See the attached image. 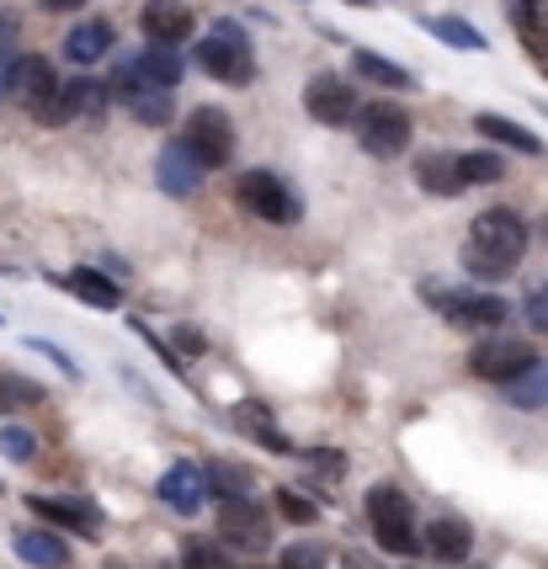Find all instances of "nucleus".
I'll use <instances>...</instances> for the list:
<instances>
[{"label":"nucleus","mask_w":548,"mask_h":569,"mask_svg":"<svg viewBox=\"0 0 548 569\" xmlns=\"http://www.w3.org/2000/svg\"><path fill=\"white\" fill-rule=\"evenodd\" d=\"M527 246H532V229L517 208H485L474 213L469 240H464V267L474 282H500L522 267Z\"/></svg>","instance_id":"1"},{"label":"nucleus","mask_w":548,"mask_h":569,"mask_svg":"<svg viewBox=\"0 0 548 569\" xmlns=\"http://www.w3.org/2000/svg\"><path fill=\"white\" fill-rule=\"evenodd\" d=\"M192 64H198L208 80H219V86H250V80H256L250 32L240 22H213V32L192 49Z\"/></svg>","instance_id":"2"},{"label":"nucleus","mask_w":548,"mask_h":569,"mask_svg":"<svg viewBox=\"0 0 548 569\" xmlns=\"http://www.w3.org/2000/svg\"><path fill=\"white\" fill-rule=\"evenodd\" d=\"M362 511H368V527H373V538L383 553H395V559H410V553H421V532H416V506L410 496L399 490V485H373L368 500H362Z\"/></svg>","instance_id":"3"},{"label":"nucleus","mask_w":548,"mask_h":569,"mask_svg":"<svg viewBox=\"0 0 548 569\" xmlns=\"http://www.w3.org/2000/svg\"><path fill=\"white\" fill-rule=\"evenodd\" d=\"M59 91H64V80L53 74V64L43 53H11V70H6V97L27 107L38 123H64V112H59Z\"/></svg>","instance_id":"4"},{"label":"nucleus","mask_w":548,"mask_h":569,"mask_svg":"<svg viewBox=\"0 0 548 569\" xmlns=\"http://www.w3.org/2000/svg\"><path fill=\"white\" fill-rule=\"evenodd\" d=\"M235 202L246 208L250 219L277 223V229H293V223L303 219V198L293 192V181L267 171V166H256V171H246L235 181Z\"/></svg>","instance_id":"5"},{"label":"nucleus","mask_w":548,"mask_h":569,"mask_svg":"<svg viewBox=\"0 0 548 569\" xmlns=\"http://www.w3.org/2000/svg\"><path fill=\"white\" fill-rule=\"evenodd\" d=\"M426 298L458 330H500L506 315H511V303L500 293H485V288H437V282H426Z\"/></svg>","instance_id":"6"},{"label":"nucleus","mask_w":548,"mask_h":569,"mask_svg":"<svg viewBox=\"0 0 548 569\" xmlns=\"http://www.w3.org/2000/svg\"><path fill=\"white\" fill-rule=\"evenodd\" d=\"M351 123H357L362 154H373V160H399V154L410 149V133H416L410 112H405L399 101H368V107H357Z\"/></svg>","instance_id":"7"},{"label":"nucleus","mask_w":548,"mask_h":569,"mask_svg":"<svg viewBox=\"0 0 548 569\" xmlns=\"http://www.w3.org/2000/svg\"><path fill=\"white\" fill-rule=\"evenodd\" d=\"M181 139L198 154L202 171H225L229 160H235V118H229L225 107H192Z\"/></svg>","instance_id":"8"},{"label":"nucleus","mask_w":548,"mask_h":569,"mask_svg":"<svg viewBox=\"0 0 548 569\" xmlns=\"http://www.w3.org/2000/svg\"><path fill=\"white\" fill-rule=\"evenodd\" d=\"M219 538H225L240 559H261V553H272V521H267V511L250 496L219 500Z\"/></svg>","instance_id":"9"},{"label":"nucleus","mask_w":548,"mask_h":569,"mask_svg":"<svg viewBox=\"0 0 548 569\" xmlns=\"http://www.w3.org/2000/svg\"><path fill=\"white\" fill-rule=\"evenodd\" d=\"M357 107H362V97H357V86H351L347 74H309V86H303V112L315 118L320 128H347L351 118H357Z\"/></svg>","instance_id":"10"},{"label":"nucleus","mask_w":548,"mask_h":569,"mask_svg":"<svg viewBox=\"0 0 548 569\" xmlns=\"http://www.w3.org/2000/svg\"><path fill=\"white\" fill-rule=\"evenodd\" d=\"M532 357H538V351L527 347V341H517V336H485V341L469 351V372L500 389V383H506V378H517Z\"/></svg>","instance_id":"11"},{"label":"nucleus","mask_w":548,"mask_h":569,"mask_svg":"<svg viewBox=\"0 0 548 569\" xmlns=\"http://www.w3.org/2000/svg\"><path fill=\"white\" fill-rule=\"evenodd\" d=\"M202 166L198 154L187 149V139H171V144H160V154H155V187L166 192V198H192L202 187Z\"/></svg>","instance_id":"12"},{"label":"nucleus","mask_w":548,"mask_h":569,"mask_svg":"<svg viewBox=\"0 0 548 569\" xmlns=\"http://www.w3.org/2000/svg\"><path fill=\"white\" fill-rule=\"evenodd\" d=\"M27 511L38 521H53L64 532H80V538H101V511L91 500H64V496H27Z\"/></svg>","instance_id":"13"},{"label":"nucleus","mask_w":548,"mask_h":569,"mask_svg":"<svg viewBox=\"0 0 548 569\" xmlns=\"http://www.w3.org/2000/svg\"><path fill=\"white\" fill-rule=\"evenodd\" d=\"M112 43H118L112 22H107V17H86V22H76L64 32V49L59 53H64L76 70H91V64H101V59L112 53Z\"/></svg>","instance_id":"14"},{"label":"nucleus","mask_w":548,"mask_h":569,"mask_svg":"<svg viewBox=\"0 0 548 569\" xmlns=\"http://www.w3.org/2000/svg\"><path fill=\"white\" fill-rule=\"evenodd\" d=\"M155 496L166 500L171 511H181V517H192V511H202V500H208V485H202V469L198 463H171V469L160 473V485H155Z\"/></svg>","instance_id":"15"},{"label":"nucleus","mask_w":548,"mask_h":569,"mask_svg":"<svg viewBox=\"0 0 548 569\" xmlns=\"http://www.w3.org/2000/svg\"><path fill=\"white\" fill-rule=\"evenodd\" d=\"M421 548L431 553V559H442V565H464V559L474 553V527H469L464 517H437V521H426Z\"/></svg>","instance_id":"16"},{"label":"nucleus","mask_w":548,"mask_h":569,"mask_svg":"<svg viewBox=\"0 0 548 569\" xmlns=\"http://www.w3.org/2000/svg\"><path fill=\"white\" fill-rule=\"evenodd\" d=\"M139 27H145L150 43H187L198 22H192V11H187L181 0H150V6L139 11Z\"/></svg>","instance_id":"17"},{"label":"nucleus","mask_w":548,"mask_h":569,"mask_svg":"<svg viewBox=\"0 0 548 569\" xmlns=\"http://www.w3.org/2000/svg\"><path fill=\"white\" fill-rule=\"evenodd\" d=\"M235 426L246 431L256 447H267V452H277V458H288L293 452V437H282V426H277V416L261 405V399H240L235 405Z\"/></svg>","instance_id":"18"},{"label":"nucleus","mask_w":548,"mask_h":569,"mask_svg":"<svg viewBox=\"0 0 548 569\" xmlns=\"http://www.w3.org/2000/svg\"><path fill=\"white\" fill-rule=\"evenodd\" d=\"M11 548H17V559L32 569H70V543H64L59 532H49V527H22V532L11 538Z\"/></svg>","instance_id":"19"},{"label":"nucleus","mask_w":548,"mask_h":569,"mask_svg":"<svg viewBox=\"0 0 548 569\" xmlns=\"http://www.w3.org/2000/svg\"><path fill=\"white\" fill-rule=\"evenodd\" d=\"M64 288H70L86 309H101V315H118V309H123V288L101 272V267H76V272L64 277Z\"/></svg>","instance_id":"20"},{"label":"nucleus","mask_w":548,"mask_h":569,"mask_svg":"<svg viewBox=\"0 0 548 569\" xmlns=\"http://www.w3.org/2000/svg\"><path fill=\"white\" fill-rule=\"evenodd\" d=\"M474 133H479V139H496L500 149L532 154V160H538V154H548V144L532 133V128H522L517 118H500V112H479V118H474Z\"/></svg>","instance_id":"21"},{"label":"nucleus","mask_w":548,"mask_h":569,"mask_svg":"<svg viewBox=\"0 0 548 569\" xmlns=\"http://www.w3.org/2000/svg\"><path fill=\"white\" fill-rule=\"evenodd\" d=\"M500 399H506L511 410H548V362L544 357H532L517 378H506V383H500Z\"/></svg>","instance_id":"22"},{"label":"nucleus","mask_w":548,"mask_h":569,"mask_svg":"<svg viewBox=\"0 0 548 569\" xmlns=\"http://www.w3.org/2000/svg\"><path fill=\"white\" fill-rule=\"evenodd\" d=\"M351 74H357V80H368L373 91H410V86H416V74L405 70V64H395L389 53H373V49L351 53Z\"/></svg>","instance_id":"23"},{"label":"nucleus","mask_w":548,"mask_h":569,"mask_svg":"<svg viewBox=\"0 0 548 569\" xmlns=\"http://www.w3.org/2000/svg\"><path fill=\"white\" fill-rule=\"evenodd\" d=\"M202 485H208V496L219 500H240L256 490V473L246 469V463H235V458H202Z\"/></svg>","instance_id":"24"},{"label":"nucleus","mask_w":548,"mask_h":569,"mask_svg":"<svg viewBox=\"0 0 548 569\" xmlns=\"http://www.w3.org/2000/svg\"><path fill=\"white\" fill-rule=\"evenodd\" d=\"M416 181H421L431 198H458V192H464V181H458V154H448V149L416 154Z\"/></svg>","instance_id":"25"},{"label":"nucleus","mask_w":548,"mask_h":569,"mask_svg":"<svg viewBox=\"0 0 548 569\" xmlns=\"http://www.w3.org/2000/svg\"><path fill=\"white\" fill-rule=\"evenodd\" d=\"M299 463H303V485H315V490H336V479H347L351 469V458L341 447H303Z\"/></svg>","instance_id":"26"},{"label":"nucleus","mask_w":548,"mask_h":569,"mask_svg":"<svg viewBox=\"0 0 548 569\" xmlns=\"http://www.w3.org/2000/svg\"><path fill=\"white\" fill-rule=\"evenodd\" d=\"M139 59V70H145V80L150 86H181V74H187V59L176 53V43H145V49L133 53Z\"/></svg>","instance_id":"27"},{"label":"nucleus","mask_w":548,"mask_h":569,"mask_svg":"<svg viewBox=\"0 0 548 569\" xmlns=\"http://www.w3.org/2000/svg\"><path fill=\"white\" fill-rule=\"evenodd\" d=\"M123 107L145 128H166L176 118V91H171V86H150V80H145V86H139V91H133Z\"/></svg>","instance_id":"28"},{"label":"nucleus","mask_w":548,"mask_h":569,"mask_svg":"<svg viewBox=\"0 0 548 569\" xmlns=\"http://www.w3.org/2000/svg\"><path fill=\"white\" fill-rule=\"evenodd\" d=\"M458 181H464V192L469 187H500L506 181V154L500 149H464L458 154Z\"/></svg>","instance_id":"29"},{"label":"nucleus","mask_w":548,"mask_h":569,"mask_svg":"<svg viewBox=\"0 0 548 569\" xmlns=\"http://www.w3.org/2000/svg\"><path fill=\"white\" fill-rule=\"evenodd\" d=\"M107 86H97V80H64V91H59V112H64V123L70 118H101V107H107Z\"/></svg>","instance_id":"30"},{"label":"nucleus","mask_w":548,"mask_h":569,"mask_svg":"<svg viewBox=\"0 0 548 569\" xmlns=\"http://www.w3.org/2000/svg\"><path fill=\"white\" fill-rule=\"evenodd\" d=\"M426 32L437 38V43H448V49H464V53H485V32L464 17H426Z\"/></svg>","instance_id":"31"},{"label":"nucleus","mask_w":548,"mask_h":569,"mask_svg":"<svg viewBox=\"0 0 548 569\" xmlns=\"http://www.w3.org/2000/svg\"><path fill=\"white\" fill-rule=\"evenodd\" d=\"M43 399V383L27 378V372H0V416H17V410H32Z\"/></svg>","instance_id":"32"},{"label":"nucleus","mask_w":548,"mask_h":569,"mask_svg":"<svg viewBox=\"0 0 548 569\" xmlns=\"http://www.w3.org/2000/svg\"><path fill=\"white\" fill-rule=\"evenodd\" d=\"M181 569H240V553L208 543V538H187L181 543Z\"/></svg>","instance_id":"33"},{"label":"nucleus","mask_w":548,"mask_h":569,"mask_svg":"<svg viewBox=\"0 0 548 569\" xmlns=\"http://www.w3.org/2000/svg\"><path fill=\"white\" fill-rule=\"evenodd\" d=\"M325 565H330V543H320V538L288 543L277 553V569H325Z\"/></svg>","instance_id":"34"},{"label":"nucleus","mask_w":548,"mask_h":569,"mask_svg":"<svg viewBox=\"0 0 548 569\" xmlns=\"http://www.w3.org/2000/svg\"><path fill=\"white\" fill-rule=\"evenodd\" d=\"M272 506H277V517H288L293 527H315V521H320V506L303 496V490H293V485H282Z\"/></svg>","instance_id":"35"},{"label":"nucleus","mask_w":548,"mask_h":569,"mask_svg":"<svg viewBox=\"0 0 548 569\" xmlns=\"http://www.w3.org/2000/svg\"><path fill=\"white\" fill-rule=\"evenodd\" d=\"M0 458H6V463H32V458H38V437L17 421L0 426Z\"/></svg>","instance_id":"36"},{"label":"nucleus","mask_w":548,"mask_h":569,"mask_svg":"<svg viewBox=\"0 0 548 569\" xmlns=\"http://www.w3.org/2000/svg\"><path fill=\"white\" fill-rule=\"evenodd\" d=\"M27 351H43V357H49V362L64 372L70 383H80V362H76V357H70L64 347H53V341H43V336H32V341H27Z\"/></svg>","instance_id":"37"},{"label":"nucleus","mask_w":548,"mask_h":569,"mask_svg":"<svg viewBox=\"0 0 548 569\" xmlns=\"http://www.w3.org/2000/svg\"><path fill=\"white\" fill-rule=\"evenodd\" d=\"M171 347H176V357H202V351H208V336H202L198 325H176Z\"/></svg>","instance_id":"38"},{"label":"nucleus","mask_w":548,"mask_h":569,"mask_svg":"<svg viewBox=\"0 0 548 569\" xmlns=\"http://www.w3.org/2000/svg\"><path fill=\"white\" fill-rule=\"evenodd\" d=\"M522 309H527V325H532V330H544V336H548V282H544V288H538L532 298H527Z\"/></svg>","instance_id":"39"},{"label":"nucleus","mask_w":548,"mask_h":569,"mask_svg":"<svg viewBox=\"0 0 548 569\" xmlns=\"http://www.w3.org/2000/svg\"><path fill=\"white\" fill-rule=\"evenodd\" d=\"M11 49H17V17L0 11V59H11Z\"/></svg>","instance_id":"40"},{"label":"nucleus","mask_w":548,"mask_h":569,"mask_svg":"<svg viewBox=\"0 0 548 569\" xmlns=\"http://www.w3.org/2000/svg\"><path fill=\"white\" fill-rule=\"evenodd\" d=\"M38 6H43V11H49V17H64V11H80V6H86V0H38Z\"/></svg>","instance_id":"41"},{"label":"nucleus","mask_w":548,"mask_h":569,"mask_svg":"<svg viewBox=\"0 0 548 569\" xmlns=\"http://www.w3.org/2000/svg\"><path fill=\"white\" fill-rule=\"evenodd\" d=\"M347 569H378V565H368L362 553H347Z\"/></svg>","instance_id":"42"},{"label":"nucleus","mask_w":548,"mask_h":569,"mask_svg":"<svg viewBox=\"0 0 548 569\" xmlns=\"http://www.w3.org/2000/svg\"><path fill=\"white\" fill-rule=\"evenodd\" d=\"M6 70H11V59H0V101H6Z\"/></svg>","instance_id":"43"},{"label":"nucleus","mask_w":548,"mask_h":569,"mask_svg":"<svg viewBox=\"0 0 548 569\" xmlns=\"http://www.w3.org/2000/svg\"><path fill=\"white\" fill-rule=\"evenodd\" d=\"M511 6H538V0H511Z\"/></svg>","instance_id":"44"},{"label":"nucleus","mask_w":548,"mask_h":569,"mask_svg":"<svg viewBox=\"0 0 548 569\" xmlns=\"http://www.w3.org/2000/svg\"><path fill=\"white\" fill-rule=\"evenodd\" d=\"M544 223H548V219H544ZM544 234H548V229H544Z\"/></svg>","instance_id":"45"}]
</instances>
